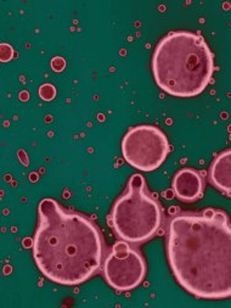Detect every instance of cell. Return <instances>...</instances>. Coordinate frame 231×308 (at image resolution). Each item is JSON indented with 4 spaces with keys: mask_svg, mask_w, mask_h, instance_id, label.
<instances>
[{
    "mask_svg": "<svg viewBox=\"0 0 231 308\" xmlns=\"http://www.w3.org/2000/svg\"><path fill=\"white\" fill-rule=\"evenodd\" d=\"M167 254L178 283L204 300L231 295V225L224 211L181 213L168 225Z\"/></svg>",
    "mask_w": 231,
    "mask_h": 308,
    "instance_id": "6da1fadb",
    "label": "cell"
},
{
    "mask_svg": "<svg viewBox=\"0 0 231 308\" xmlns=\"http://www.w3.org/2000/svg\"><path fill=\"white\" fill-rule=\"evenodd\" d=\"M33 257L49 280L60 285H79L101 267V233L84 215L66 210L53 199L45 198L38 205Z\"/></svg>",
    "mask_w": 231,
    "mask_h": 308,
    "instance_id": "7a4b0ae2",
    "label": "cell"
},
{
    "mask_svg": "<svg viewBox=\"0 0 231 308\" xmlns=\"http://www.w3.org/2000/svg\"><path fill=\"white\" fill-rule=\"evenodd\" d=\"M156 84L178 98L199 95L214 73V56L203 37L187 31L168 33L152 55Z\"/></svg>",
    "mask_w": 231,
    "mask_h": 308,
    "instance_id": "3957f363",
    "label": "cell"
},
{
    "mask_svg": "<svg viewBox=\"0 0 231 308\" xmlns=\"http://www.w3.org/2000/svg\"><path fill=\"white\" fill-rule=\"evenodd\" d=\"M109 220L117 236L130 244L147 241L158 232L163 220L162 208L147 191L141 174L129 178L125 191L112 207Z\"/></svg>",
    "mask_w": 231,
    "mask_h": 308,
    "instance_id": "277c9868",
    "label": "cell"
},
{
    "mask_svg": "<svg viewBox=\"0 0 231 308\" xmlns=\"http://www.w3.org/2000/svg\"><path fill=\"white\" fill-rule=\"evenodd\" d=\"M169 151L167 135L155 126L130 128L122 140V155L126 163L142 172H152L162 166Z\"/></svg>",
    "mask_w": 231,
    "mask_h": 308,
    "instance_id": "5b68a950",
    "label": "cell"
},
{
    "mask_svg": "<svg viewBox=\"0 0 231 308\" xmlns=\"http://www.w3.org/2000/svg\"><path fill=\"white\" fill-rule=\"evenodd\" d=\"M102 272L107 284L117 291H130L143 281L147 272L142 254L129 242L118 241L105 258Z\"/></svg>",
    "mask_w": 231,
    "mask_h": 308,
    "instance_id": "8992f818",
    "label": "cell"
},
{
    "mask_svg": "<svg viewBox=\"0 0 231 308\" xmlns=\"http://www.w3.org/2000/svg\"><path fill=\"white\" fill-rule=\"evenodd\" d=\"M203 179L196 169L181 168L173 177V193L182 202L198 200L203 194Z\"/></svg>",
    "mask_w": 231,
    "mask_h": 308,
    "instance_id": "52a82bcc",
    "label": "cell"
},
{
    "mask_svg": "<svg viewBox=\"0 0 231 308\" xmlns=\"http://www.w3.org/2000/svg\"><path fill=\"white\" fill-rule=\"evenodd\" d=\"M209 181L220 191L231 193V150L220 152L212 162L209 168Z\"/></svg>",
    "mask_w": 231,
    "mask_h": 308,
    "instance_id": "ba28073f",
    "label": "cell"
},
{
    "mask_svg": "<svg viewBox=\"0 0 231 308\" xmlns=\"http://www.w3.org/2000/svg\"><path fill=\"white\" fill-rule=\"evenodd\" d=\"M56 95V89L55 87L51 86V84H43V86L39 88V96H40L43 100H53Z\"/></svg>",
    "mask_w": 231,
    "mask_h": 308,
    "instance_id": "9c48e42d",
    "label": "cell"
},
{
    "mask_svg": "<svg viewBox=\"0 0 231 308\" xmlns=\"http://www.w3.org/2000/svg\"><path fill=\"white\" fill-rule=\"evenodd\" d=\"M14 57V49L10 44L1 43L0 44V61L9 62Z\"/></svg>",
    "mask_w": 231,
    "mask_h": 308,
    "instance_id": "30bf717a",
    "label": "cell"
}]
</instances>
